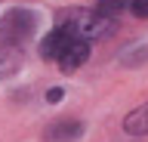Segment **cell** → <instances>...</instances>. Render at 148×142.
<instances>
[{
    "instance_id": "cell-6",
    "label": "cell",
    "mask_w": 148,
    "mask_h": 142,
    "mask_svg": "<svg viewBox=\"0 0 148 142\" xmlns=\"http://www.w3.org/2000/svg\"><path fill=\"white\" fill-rule=\"evenodd\" d=\"M123 130L133 133V136H145L148 133V102L139 105L136 111H130L127 117H123Z\"/></svg>"
},
{
    "instance_id": "cell-3",
    "label": "cell",
    "mask_w": 148,
    "mask_h": 142,
    "mask_svg": "<svg viewBox=\"0 0 148 142\" xmlns=\"http://www.w3.org/2000/svg\"><path fill=\"white\" fill-rule=\"evenodd\" d=\"M74 40H77V37H74L68 28L56 25V28L40 40V59H43V62H59V59L68 53V47H71Z\"/></svg>"
},
{
    "instance_id": "cell-8",
    "label": "cell",
    "mask_w": 148,
    "mask_h": 142,
    "mask_svg": "<svg viewBox=\"0 0 148 142\" xmlns=\"http://www.w3.org/2000/svg\"><path fill=\"white\" fill-rule=\"evenodd\" d=\"M130 12L136 19H148V0H130Z\"/></svg>"
},
{
    "instance_id": "cell-1",
    "label": "cell",
    "mask_w": 148,
    "mask_h": 142,
    "mask_svg": "<svg viewBox=\"0 0 148 142\" xmlns=\"http://www.w3.org/2000/svg\"><path fill=\"white\" fill-rule=\"evenodd\" d=\"M59 25L68 28L74 37L83 40V43L105 40V37L114 34V28H117V22L99 16L96 10H62V12H59Z\"/></svg>"
},
{
    "instance_id": "cell-2",
    "label": "cell",
    "mask_w": 148,
    "mask_h": 142,
    "mask_svg": "<svg viewBox=\"0 0 148 142\" xmlns=\"http://www.w3.org/2000/svg\"><path fill=\"white\" fill-rule=\"evenodd\" d=\"M34 28H37L34 12L22 10V6L6 10V12H3V19H0V37H3V43H6V47H12V49L25 47L28 40L34 37Z\"/></svg>"
},
{
    "instance_id": "cell-5",
    "label": "cell",
    "mask_w": 148,
    "mask_h": 142,
    "mask_svg": "<svg viewBox=\"0 0 148 142\" xmlns=\"http://www.w3.org/2000/svg\"><path fill=\"white\" fill-rule=\"evenodd\" d=\"M80 133H83V127L77 121H59L46 130L43 139L46 142H74V139H80Z\"/></svg>"
},
{
    "instance_id": "cell-9",
    "label": "cell",
    "mask_w": 148,
    "mask_h": 142,
    "mask_svg": "<svg viewBox=\"0 0 148 142\" xmlns=\"http://www.w3.org/2000/svg\"><path fill=\"white\" fill-rule=\"evenodd\" d=\"M62 86H53V90H49V93H46V102H59V99H62Z\"/></svg>"
},
{
    "instance_id": "cell-4",
    "label": "cell",
    "mask_w": 148,
    "mask_h": 142,
    "mask_svg": "<svg viewBox=\"0 0 148 142\" xmlns=\"http://www.w3.org/2000/svg\"><path fill=\"white\" fill-rule=\"evenodd\" d=\"M86 59H90V43H83V40H74L71 47H68V53H65L56 65L62 68L65 74H71V71H77V68L86 65Z\"/></svg>"
},
{
    "instance_id": "cell-7",
    "label": "cell",
    "mask_w": 148,
    "mask_h": 142,
    "mask_svg": "<svg viewBox=\"0 0 148 142\" xmlns=\"http://www.w3.org/2000/svg\"><path fill=\"white\" fill-rule=\"evenodd\" d=\"M127 6H130V0H96V6H92V10L99 12V16H105V19L117 22V16L127 10Z\"/></svg>"
}]
</instances>
